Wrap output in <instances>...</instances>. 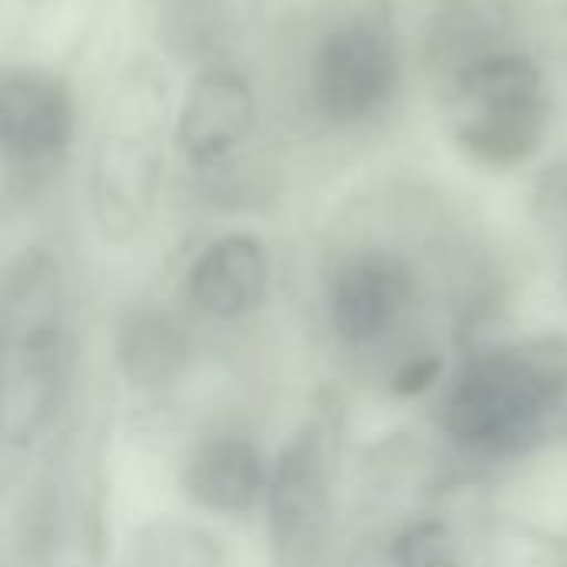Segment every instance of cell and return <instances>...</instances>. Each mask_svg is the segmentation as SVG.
Returning a JSON list of instances; mask_svg holds the SVG:
<instances>
[{"label": "cell", "instance_id": "1", "mask_svg": "<svg viewBox=\"0 0 567 567\" xmlns=\"http://www.w3.org/2000/svg\"><path fill=\"white\" fill-rule=\"evenodd\" d=\"M449 133L485 169L528 163L548 136L551 93L545 70L515 50H495L468 63L445 86Z\"/></svg>", "mask_w": 567, "mask_h": 567}, {"label": "cell", "instance_id": "2", "mask_svg": "<svg viewBox=\"0 0 567 567\" xmlns=\"http://www.w3.org/2000/svg\"><path fill=\"white\" fill-rule=\"evenodd\" d=\"M163 86L150 70H133L103 116L90 159V203L100 229L133 236L153 213L163 173Z\"/></svg>", "mask_w": 567, "mask_h": 567}, {"label": "cell", "instance_id": "3", "mask_svg": "<svg viewBox=\"0 0 567 567\" xmlns=\"http://www.w3.org/2000/svg\"><path fill=\"white\" fill-rule=\"evenodd\" d=\"M565 385V369L545 355L522 349L478 355L445 395L442 429L465 449H518L545 425Z\"/></svg>", "mask_w": 567, "mask_h": 567}, {"label": "cell", "instance_id": "4", "mask_svg": "<svg viewBox=\"0 0 567 567\" xmlns=\"http://www.w3.org/2000/svg\"><path fill=\"white\" fill-rule=\"evenodd\" d=\"M399 86V53L375 20H349L329 30L312 56L309 93L332 123H362L379 113Z\"/></svg>", "mask_w": 567, "mask_h": 567}, {"label": "cell", "instance_id": "5", "mask_svg": "<svg viewBox=\"0 0 567 567\" xmlns=\"http://www.w3.org/2000/svg\"><path fill=\"white\" fill-rule=\"evenodd\" d=\"M266 498L276 565H316L332 525V475L322 429H302L282 449L266 482Z\"/></svg>", "mask_w": 567, "mask_h": 567}, {"label": "cell", "instance_id": "6", "mask_svg": "<svg viewBox=\"0 0 567 567\" xmlns=\"http://www.w3.org/2000/svg\"><path fill=\"white\" fill-rule=\"evenodd\" d=\"M73 140V96L60 73L7 66L0 73V153L10 166H47Z\"/></svg>", "mask_w": 567, "mask_h": 567}, {"label": "cell", "instance_id": "7", "mask_svg": "<svg viewBox=\"0 0 567 567\" xmlns=\"http://www.w3.org/2000/svg\"><path fill=\"white\" fill-rule=\"evenodd\" d=\"M415 279L409 266L392 252H355L349 256L329 289V319L346 346L379 342L409 309Z\"/></svg>", "mask_w": 567, "mask_h": 567}, {"label": "cell", "instance_id": "8", "mask_svg": "<svg viewBox=\"0 0 567 567\" xmlns=\"http://www.w3.org/2000/svg\"><path fill=\"white\" fill-rule=\"evenodd\" d=\"M256 123V96L249 80L229 66H206L183 96L173 143L193 166H213L229 156Z\"/></svg>", "mask_w": 567, "mask_h": 567}, {"label": "cell", "instance_id": "9", "mask_svg": "<svg viewBox=\"0 0 567 567\" xmlns=\"http://www.w3.org/2000/svg\"><path fill=\"white\" fill-rule=\"evenodd\" d=\"M7 339V385H3V429L10 442H30L60 399L63 349L60 322L3 329Z\"/></svg>", "mask_w": 567, "mask_h": 567}, {"label": "cell", "instance_id": "10", "mask_svg": "<svg viewBox=\"0 0 567 567\" xmlns=\"http://www.w3.org/2000/svg\"><path fill=\"white\" fill-rule=\"evenodd\" d=\"M189 299L216 319H243L269 289V256L249 233H229L209 243L186 279Z\"/></svg>", "mask_w": 567, "mask_h": 567}, {"label": "cell", "instance_id": "11", "mask_svg": "<svg viewBox=\"0 0 567 567\" xmlns=\"http://www.w3.org/2000/svg\"><path fill=\"white\" fill-rule=\"evenodd\" d=\"M266 485V468L259 452L246 439H216L206 442L183 472L186 495L209 512L239 515L249 512Z\"/></svg>", "mask_w": 567, "mask_h": 567}, {"label": "cell", "instance_id": "12", "mask_svg": "<svg viewBox=\"0 0 567 567\" xmlns=\"http://www.w3.org/2000/svg\"><path fill=\"white\" fill-rule=\"evenodd\" d=\"M130 567H223V551L213 535L193 525L156 522L136 535Z\"/></svg>", "mask_w": 567, "mask_h": 567}, {"label": "cell", "instance_id": "13", "mask_svg": "<svg viewBox=\"0 0 567 567\" xmlns=\"http://www.w3.org/2000/svg\"><path fill=\"white\" fill-rule=\"evenodd\" d=\"M223 13L219 0H166L159 13V33L176 56H206L219 43Z\"/></svg>", "mask_w": 567, "mask_h": 567}, {"label": "cell", "instance_id": "14", "mask_svg": "<svg viewBox=\"0 0 567 567\" xmlns=\"http://www.w3.org/2000/svg\"><path fill=\"white\" fill-rule=\"evenodd\" d=\"M179 349H176V339L169 332V326H163L159 319L153 316H136L126 332H123V349H120V359L130 372V379H140V382H159L169 365L176 362Z\"/></svg>", "mask_w": 567, "mask_h": 567}, {"label": "cell", "instance_id": "15", "mask_svg": "<svg viewBox=\"0 0 567 567\" xmlns=\"http://www.w3.org/2000/svg\"><path fill=\"white\" fill-rule=\"evenodd\" d=\"M395 567H458L455 535L442 522H415L392 542Z\"/></svg>", "mask_w": 567, "mask_h": 567}, {"label": "cell", "instance_id": "16", "mask_svg": "<svg viewBox=\"0 0 567 567\" xmlns=\"http://www.w3.org/2000/svg\"><path fill=\"white\" fill-rule=\"evenodd\" d=\"M532 213L551 229H567V159L538 173L532 186Z\"/></svg>", "mask_w": 567, "mask_h": 567}, {"label": "cell", "instance_id": "17", "mask_svg": "<svg viewBox=\"0 0 567 567\" xmlns=\"http://www.w3.org/2000/svg\"><path fill=\"white\" fill-rule=\"evenodd\" d=\"M439 375H442V359L439 355H415L392 375V395H399V399L422 395Z\"/></svg>", "mask_w": 567, "mask_h": 567}, {"label": "cell", "instance_id": "18", "mask_svg": "<svg viewBox=\"0 0 567 567\" xmlns=\"http://www.w3.org/2000/svg\"><path fill=\"white\" fill-rule=\"evenodd\" d=\"M565 286H567V266H565Z\"/></svg>", "mask_w": 567, "mask_h": 567}]
</instances>
